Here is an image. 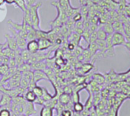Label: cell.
Segmentation results:
<instances>
[{"label":"cell","instance_id":"5bb4252c","mask_svg":"<svg viewBox=\"0 0 130 116\" xmlns=\"http://www.w3.org/2000/svg\"><path fill=\"white\" fill-rule=\"evenodd\" d=\"M94 68V65L92 63H83L79 67V70L82 72V74H87L92 69Z\"/></svg>","mask_w":130,"mask_h":116},{"label":"cell","instance_id":"bcb514c9","mask_svg":"<svg viewBox=\"0 0 130 116\" xmlns=\"http://www.w3.org/2000/svg\"><path fill=\"white\" fill-rule=\"evenodd\" d=\"M55 116H58V115H55Z\"/></svg>","mask_w":130,"mask_h":116},{"label":"cell","instance_id":"e575fe53","mask_svg":"<svg viewBox=\"0 0 130 116\" xmlns=\"http://www.w3.org/2000/svg\"><path fill=\"white\" fill-rule=\"evenodd\" d=\"M72 19H73V21H75V22H77V21H82V20H83V18H82V14L80 13V11H78V12H77L72 18Z\"/></svg>","mask_w":130,"mask_h":116},{"label":"cell","instance_id":"b9f144b4","mask_svg":"<svg viewBox=\"0 0 130 116\" xmlns=\"http://www.w3.org/2000/svg\"><path fill=\"white\" fill-rule=\"evenodd\" d=\"M72 116H80V113H77V112H72Z\"/></svg>","mask_w":130,"mask_h":116},{"label":"cell","instance_id":"9a60e30c","mask_svg":"<svg viewBox=\"0 0 130 116\" xmlns=\"http://www.w3.org/2000/svg\"><path fill=\"white\" fill-rule=\"evenodd\" d=\"M24 99L28 102H34L37 99V96L33 92V90L28 89L24 94Z\"/></svg>","mask_w":130,"mask_h":116},{"label":"cell","instance_id":"ab89813d","mask_svg":"<svg viewBox=\"0 0 130 116\" xmlns=\"http://www.w3.org/2000/svg\"><path fill=\"white\" fill-rule=\"evenodd\" d=\"M4 2H5L8 5H13V4H14V0H4Z\"/></svg>","mask_w":130,"mask_h":116},{"label":"cell","instance_id":"f546056e","mask_svg":"<svg viewBox=\"0 0 130 116\" xmlns=\"http://www.w3.org/2000/svg\"><path fill=\"white\" fill-rule=\"evenodd\" d=\"M9 69L10 68H9V67H8V65L7 63H2V64H0V73L3 76L8 73Z\"/></svg>","mask_w":130,"mask_h":116},{"label":"cell","instance_id":"7a4b0ae2","mask_svg":"<svg viewBox=\"0 0 130 116\" xmlns=\"http://www.w3.org/2000/svg\"><path fill=\"white\" fill-rule=\"evenodd\" d=\"M41 6H42V3L39 2L30 7H27V9L29 10L30 15L31 24L33 28H34L37 30L41 29L40 28V18L39 15V9Z\"/></svg>","mask_w":130,"mask_h":116},{"label":"cell","instance_id":"83f0119b","mask_svg":"<svg viewBox=\"0 0 130 116\" xmlns=\"http://www.w3.org/2000/svg\"><path fill=\"white\" fill-rule=\"evenodd\" d=\"M29 85H30V82H29L27 80H26V79L21 77V80H20V86H21V88L24 89L28 90Z\"/></svg>","mask_w":130,"mask_h":116},{"label":"cell","instance_id":"2e32d148","mask_svg":"<svg viewBox=\"0 0 130 116\" xmlns=\"http://www.w3.org/2000/svg\"><path fill=\"white\" fill-rule=\"evenodd\" d=\"M88 49L90 50V52H91V55H92V57H94L98 54V52H99V51H100V49H99V47H98V44H96V42L88 44Z\"/></svg>","mask_w":130,"mask_h":116},{"label":"cell","instance_id":"60d3db41","mask_svg":"<svg viewBox=\"0 0 130 116\" xmlns=\"http://www.w3.org/2000/svg\"><path fill=\"white\" fill-rule=\"evenodd\" d=\"M7 47V44H6V42L5 43V44H0V50H2L4 47Z\"/></svg>","mask_w":130,"mask_h":116},{"label":"cell","instance_id":"8fae6325","mask_svg":"<svg viewBox=\"0 0 130 116\" xmlns=\"http://www.w3.org/2000/svg\"><path fill=\"white\" fill-rule=\"evenodd\" d=\"M82 35L75 33V32H72L71 34L69 37V41L71 43H73L75 46H78L80 42H81V39H82Z\"/></svg>","mask_w":130,"mask_h":116},{"label":"cell","instance_id":"cb8c5ba5","mask_svg":"<svg viewBox=\"0 0 130 116\" xmlns=\"http://www.w3.org/2000/svg\"><path fill=\"white\" fill-rule=\"evenodd\" d=\"M93 80H94L95 82H97L98 84H102V83H104L105 78L101 73H94V77H93Z\"/></svg>","mask_w":130,"mask_h":116},{"label":"cell","instance_id":"74e56055","mask_svg":"<svg viewBox=\"0 0 130 116\" xmlns=\"http://www.w3.org/2000/svg\"><path fill=\"white\" fill-rule=\"evenodd\" d=\"M98 30V24H91L90 25L89 27V31L91 32H94V31H97Z\"/></svg>","mask_w":130,"mask_h":116},{"label":"cell","instance_id":"4316f807","mask_svg":"<svg viewBox=\"0 0 130 116\" xmlns=\"http://www.w3.org/2000/svg\"><path fill=\"white\" fill-rule=\"evenodd\" d=\"M90 37H91V31H89V29H84V31L82 34V37L88 44L90 43Z\"/></svg>","mask_w":130,"mask_h":116},{"label":"cell","instance_id":"6da1fadb","mask_svg":"<svg viewBox=\"0 0 130 116\" xmlns=\"http://www.w3.org/2000/svg\"><path fill=\"white\" fill-rule=\"evenodd\" d=\"M51 5L57 9V16L53 21H51L50 22V25L51 28H60L62 25H63L66 23V21L68 19V17L66 15V11L59 5V2H52Z\"/></svg>","mask_w":130,"mask_h":116},{"label":"cell","instance_id":"f35d334b","mask_svg":"<svg viewBox=\"0 0 130 116\" xmlns=\"http://www.w3.org/2000/svg\"><path fill=\"white\" fill-rule=\"evenodd\" d=\"M76 47H77V46H75L73 43H71V42H69V44H67V48H68V50H70V51H73Z\"/></svg>","mask_w":130,"mask_h":116},{"label":"cell","instance_id":"d6a6232c","mask_svg":"<svg viewBox=\"0 0 130 116\" xmlns=\"http://www.w3.org/2000/svg\"><path fill=\"white\" fill-rule=\"evenodd\" d=\"M0 116H11V111L6 108H2L0 110Z\"/></svg>","mask_w":130,"mask_h":116},{"label":"cell","instance_id":"603a6c76","mask_svg":"<svg viewBox=\"0 0 130 116\" xmlns=\"http://www.w3.org/2000/svg\"><path fill=\"white\" fill-rule=\"evenodd\" d=\"M97 34H98V40H102V41H105L107 38V33L103 30L102 28H98V30L97 31Z\"/></svg>","mask_w":130,"mask_h":116},{"label":"cell","instance_id":"3957f363","mask_svg":"<svg viewBox=\"0 0 130 116\" xmlns=\"http://www.w3.org/2000/svg\"><path fill=\"white\" fill-rule=\"evenodd\" d=\"M126 42L127 40L123 34L115 31L112 34V45L113 47L120 45H125Z\"/></svg>","mask_w":130,"mask_h":116},{"label":"cell","instance_id":"ac0fdd59","mask_svg":"<svg viewBox=\"0 0 130 116\" xmlns=\"http://www.w3.org/2000/svg\"><path fill=\"white\" fill-rule=\"evenodd\" d=\"M20 54H21V58H22L23 61L25 62V63H28V61H29V60L30 58L31 54L27 49L20 50Z\"/></svg>","mask_w":130,"mask_h":116},{"label":"cell","instance_id":"d590c367","mask_svg":"<svg viewBox=\"0 0 130 116\" xmlns=\"http://www.w3.org/2000/svg\"><path fill=\"white\" fill-rule=\"evenodd\" d=\"M97 40H98L97 31L91 32V37H90V43H94V42H96ZM90 43H89V44H90Z\"/></svg>","mask_w":130,"mask_h":116},{"label":"cell","instance_id":"ee69618b","mask_svg":"<svg viewBox=\"0 0 130 116\" xmlns=\"http://www.w3.org/2000/svg\"><path fill=\"white\" fill-rule=\"evenodd\" d=\"M18 116H27L26 115H24V114H21V115H19Z\"/></svg>","mask_w":130,"mask_h":116},{"label":"cell","instance_id":"277c9868","mask_svg":"<svg viewBox=\"0 0 130 116\" xmlns=\"http://www.w3.org/2000/svg\"><path fill=\"white\" fill-rule=\"evenodd\" d=\"M5 37L6 38L7 47L13 51H16L18 50V46L16 41V39L14 36L10 34H5Z\"/></svg>","mask_w":130,"mask_h":116},{"label":"cell","instance_id":"ffe728a7","mask_svg":"<svg viewBox=\"0 0 130 116\" xmlns=\"http://www.w3.org/2000/svg\"><path fill=\"white\" fill-rule=\"evenodd\" d=\"M102 28L107 33V34H113L114 33V29L113 28L112 23H105L103 25Z\"/></svg>","mask_w":130,"mask_h":116},{"label":"cell","instance_id":"8d00e7d4","mask_svg":"<svg viewBox=\"0 0 130 116\" xmlns=\"http://www.w3.org/2000/svg\"><path fill=\"white\" fill-rule=\"evenodd\" d=\"M72 112H73V111H72L70 109H65L62 112L60 116H72Z\"/></svg>","mask_w":130,"mask_h":116},{"label":"cell","instance_id":"d4e9b609","mask_svg":"<svg viewBox=\"0 0 130 116\" xmlns=\"http://www.w3.org/2000/svg\"><path fill=\"white\" fill-rule=\"evenodd\" d=\"M82 55H83V57H84V58H85V62H88L89 60H91V58L93 57H92V55H91V52H90V50L88 49V48H84V50H83V51H82Z\"/></svg>","mask_w":130,"mask_h":116},{"label":"cell","instance_id":"4dcf8cb0","mask_svg":"<svg viewBox=\"0 0 130 116\" xmlns=\"http://www.w3.org/2000/svg\"><path fill=\"white\" fill-rule=\"evenodd\" d=\"M96 44H98L100 51H104L106 49L107 44H106V41H102V40H97L96 41Z\"/></svg>","mask_w":130,"mask_h":116},{"label":"cell","instance_id":"44dd1931","mask_svg":"<svg viewBox=\"0 0 130 116\" xmlns=\"http://www.w3.org/2000/svg\"><path fill=\"white\" fill-rule=\"evenodd\" d=\"M17 68H18V70L20 71L21 73L31 70V66H30V64L29 63H25V62L23 63L22 64H21L20 66H18Z\"/></svg>","mask_w":130,"mask_h":116},{"label":"cell","instance_id":"1f68e13d","mask_svg":"<svg viewBox=\"0 0 130 116\" xmlns=\"http://www.w3.org/2000/svg\"><path fill=\"white\" fill-rule=\"evenodd\" d=\"M65 59L62 57H56L55 59V65H56L57 67H62L63 65H65Z\"/></svg>","mask_w":130,"mask_h":116},{"label":"cell","instance_id":"4fadbf2b","mask_svg":"<svg viewBox=\"0 0 130 116\" xmlns=\"http://www.w3.org/2000/svg\"><path fill=\"white\" fill-rule=\"evenodd\" d=\"M113 28L114 29V32H120L124 34V26L123 23L121 21H115L112 23Z\"/></svg>","mask_w":130,"mask_h":116},{"label":"cell","instance_id":"484cf974","mask_svg":"<svg viewBox=\"0 0 130 116\" xmlns=\"http://www.w3.org/2000/svg\"><path fill=\"white\" fill-rule=\"evenodd\" d=\"M32 90L35 93V95L37 96V97H41L43 96V87L39 86L37 85Z\"/></svg>","mask_w":130,"mask_h":116},{"label":"cell","instance_id":"f1b7e54d","mask_svg":"<svg viewBox=\"0 0 130 116\" xmlns=\"http://www.w3.org/2000/svg\"><path fill=\"white\" fill-rule=\"evenodd\" d=\"M95 94H94L93 96V104L94 106H97L100 102H101V94L100 95V93H94Z\"/></svg>","mask_w":130,"mask_h":116},{"label":"cell","instance_id":"ba28073f","mask_svg":"<svg viewBox=\"0 0 130 116\" xmlns=\"http://www.w3.org/2000/svg\"><path fill=\"white\" fill-rule=\"evenodd\" d=\"M26 49L31 54H36L39 51V45H38V41L37 40H33L27 41V47Z\"/></svg>","mask_w":130,"mask_h":116},{"label":"cell","instance_id":"d6986e66","mask_svg":"<svg viewBox=\"0 0 130 116\" xmlns=\"http://www.w3.org/2000/svg\"><path fill=\"white\" fill-rule=\"evenodd\" d=\"M84 109H85V106L81 102H77L73 103V106H72L73 112H77V113H81Z\"/></svg>","mask_w":130,"mask_h":116},{"label":"cell","instance_id":"8992f818","mask_svg":"<svg viewBox=\"0 0 130 116\" xmlns=\"http://www.w3.org/2000/svg\"><path fill=\"white\" fill-rule=\"evenodd\" d=\"M34 81L37 85V83L41 80H48V77L43 70H34Z\"/></svg>","mask_w":130,"mask_h":116},{"label":"cell","instance_id":"f6af8a7d","mask_svg":"<svg viewBox=\"0 0 130 116\" xmlns=\"http://www.w3.org/2000/svg\"><path fill=\"white\" fill-rule=\"evenodd\" d=\"M1 109H2V106H0V110H1Z\"/></svg>","mask_w":130,"mask_h":116},{"label":"cell","instance_id":"9c48e42d","mask_svg":"<svg viewBox=\"0 0 130 116\" xmlns=\"http://www.w3.org/2000/svg\"><path fill=\"white\" fill-rule=\"evenodd\" d=\"M11 100H12L11 97H10L7 94L2 93L1 99H0V106H2V108H6L10 110V107L11 105Z\"/></svg>","mask_w":130,"mask_h":116},{"label":"cell","instance_id":"5b68a950","mask_svg":"<svg viewBox=\"0 0 130 116\" xmlns=\"http://www.w3.org/2000/svg\"><path fill=\"white\" fill-rule=\"evenodd\" d=\"M39 45V51H44L53 47V43L48 38H41L37 40Z\"/></svg>","mask_w":130,"mask_h":116},{"label":"cell","instance_id":"e0dca14e","mask_svg":"<svg viewBox=\"0 0 130 116\" xmlns=\"http://www.w3.org/2000/svg\"><path fill=\"white\" fill-rule=\"evenodd\" d=\"M53 109L47 106H43V108L40 110V116H53Z\"/></svg>","mask_w":130,"mask_h":116},{"label":"cell","instance_id":"7402d4cb","mask_svg":"<svg viewBox=\"0 0 130 116\" xmlns=\"http://www.w3.org/2000/svg\"><path fill=\"white\" fill-rule=\"evenodd\" d=\"M14 4H16L17 7L21 9V11L24 12L27 9L25 0H14Z\"/></svg>","mask_w":130,"mask_h":116},{"label":"cell","instance_id":"7c38bea8","mask_svg":"<svg viewBox=\"0 0 130 116\" xmlns=\"http://www.w3.org/2000/svg\"><path fill=\"white\" fill-rule=\"evenodd\" d=\"M30 66H31V70L32 71H34V70H44L47 67L45 60L39 61V62L32 63V64H30Z\"/></svg>","mask_w":130,"mask_h":116},{"label":"cell","instance_id":"7bdbcfd3","mask_svg":"<svg viewBox=\"0 0 130 116\" xmlns=\"http://www.w3.org/2000/svg\"><path fill=\"white\" fill-rule=\"evenodd\" d=\"M79 1H80L81 4H82V5H85V0H79Z\"/></svg>","mask_w":130,"mask_h":116},{"label":"cell","instance_id":"836d02e7","mask_svg":"<svg viewBox=\"0 0 130 116\" xmlns=\"http://www.w3.org/2000/svg\"><path fill=\"white\" fill-rule=\"evenodd\" d=\"M83 50H84V48H83L82 47H81L80 45H78V46H77V47L75 48V50H73L74 54H75L76 57H78V56H79L80 54H82Z\"/></svg>","mask_w":130,"mask_h":116},{"label":"cell","instance_id":"30bf717a","mask_svg":"<svg viewBox=\"0 0 130 116\" xmlns=\"http://www.w3.org/2000/svg\"><path fill=\"white\" fill-rule=\"evenodd\" d=\"M58 101L61 104H62L64 106H67V105H69L72 102L71 95H69L68 93H61L59 95Z\"/></svg>","mask_w":130,"mask_h":116},{"label":"cell","instance_id":"52a82bcc","mask_svg":"<svg viewBox=\"0 0 130 116\" xmlns=\"http://www.w3.org/2000/svg\"><path fill=\"white\" fill-rule=\"evenodd\" d=\"M37 113V109L35 108L34 102H27L24 106V114L27 116H32Z\"/></svg>","mask_w":130,"mask_h":116}]
</instances>
